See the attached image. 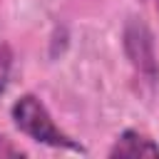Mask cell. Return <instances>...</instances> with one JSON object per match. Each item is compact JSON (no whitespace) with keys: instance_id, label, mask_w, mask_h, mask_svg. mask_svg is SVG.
Returning a JSON list of instances; mask_svg holds the SVG:
<instances>
[{"instance_id":"8992f818","label":"cell","mask_w":159,"mask_h":159,"mask_svg":"<svg viewBox=\"0 0 159 159\" xmlns=\"http://www.w3.org/2000/svg\"><path fill=\"white\" fill-rule=\"evenodd\" d=\"M157 10H159V0H157Z\"/></svg>"},{"instance_id":"6da1fadb","label":"cell","mask_w":159,"mask_h":159,"mask_svg":"<svg viewBox=\"0 0 159 159\" xmlns=\"http://www.w3.org/2000/svg\"><path fill=\"white\" fill-rule=\"evenodd\" d=\"M12 119L20 127V132H25L27 137H32L35 142L50 144V147H65V149H80L65 132H60V127L52 122L50 112L45 109V104L35 97V94H25L15 102L12 107ZM82 152V149H80Z\"/></svg>"},{"instance_id":"7a4b0ae2","label":"cell","mask_w":159,"mask_h":159,"mask_svg":"<svg viewBox=\"0 0 159 159\" xmlns=\"http://www.w3.org/2000/svg\"><path fill=\"white\" fill-rule=\"evenodd\" d=\"M124 40H127V52L134 62V67L147 75L149 80H157V62H154V45H152V35L147 30L144 22H129L127 25V32H124Z\"/></svg>"},{"instance_id":"277c9868","label":"cell","mask_w":159,"mask_h":159,"mask_svg":"<svg viewBox=\"0 0 159 159\" xmlns=\"http://www.w3.org/2000/svg\"><path fill=\"white\" fill-rule=\"evenodd\" d=\"M10 65H12V55H10V47H7L5 42H0V92H2V89H5V84H7Z\"/></svg>"},{"instance_id":"3957f363","label":"cell","mask_w":159,"mask_h":159,"mask_svg":"<svg viewBox=\"0 0 159 159\" xmlns=\"http://www.w3.org/2000/svg\"><path fill=\"white\" fill-rule=\"evenodd\" d=\"M109 157H124V159H139V157H159V144H154L149 137L129 129L124 132L117 144L109 149Z\"/></svg>"},{"instance_id":"5b68a950","label":"cell","mask_w":159,"mask_h":159,"mask_svg":"<svg viewBox=\"0 0 159 159\" xmlns=\"http://www.w3.org/2000/svg\"><path fill=\"white\" fill-rule=\"evenodd\" d=\"M0 157H22V152H20L17 147H12L10 139L0 137Z\"/></svg>"}]
</instances>
